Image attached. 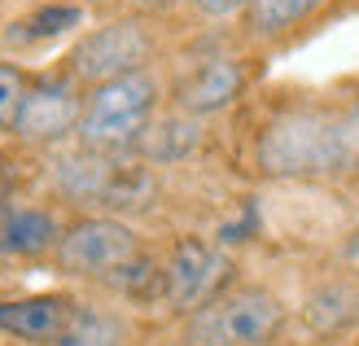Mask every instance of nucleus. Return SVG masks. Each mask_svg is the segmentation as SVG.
<instances>
[{
    "instance_id": "4",
    "label": "nucleus",
    "mask_w": 359,
    "mask_h": 346,
    "mask_svg": "<svg viewBox=\"0 0 359 346\" xmlns=\"http://www.w3.org/2000/svg\"><path fill=\"white\" fill-rule=\"evenodd\" d=\"M57 185L66 197L75 202H93V206H140L149 197V171L123 162L118 154H97V149H79L57 158Z\"/></svg>"
},
{
    "instance_id": "18",
    "label": "nucleus",
    "mask_w": 359,
    "mask_h": 346,
    "mask_svg": "<svg viewBox=\"0 0 359 346\" xmlns=\"http://www.w3.org/2000/svg\"><path fill=\"white\" fill-rule=\"evenodd\" d=\"M13 185H18V175H13V167H9V162H0V211H5V202H9V193H13Z\"/></svg>"
},
{
    "instance_id": "15",
    "label": "nucleus",
    "mask_w": 359,
    "mask_h": 346,
    "mask_svg": "<svg viewBox=\"0 0 359 346\" xmlns=\"http://www.w3.org/2000/svg\"><path fill=\"white\" fill-rule=\"evenodd\" d=\"M79 22H83L79 5H44L31 18H22V22H13L5 31V40L9 44H40V40H53V35H62L70 27H79Z\"/></svg>"
},
{
    "instance_id": "11",
    "label": "nucleus",
    "mask_w": 359,
    "mask_h": 346,
    "mask_svg": "<svg viewBox=\"0 0 359 346\" xmlns=\"http://www.w3.org/2000/svg\"><path fill=\"white\" fill-rule=\"evenodd\" d=\"M62 241V228L48 211H0V254L9 259H31V254H44V250H57Z\"/></svg>"
},
{
    "instance_id": "2",
    "label": "nucleus",
    "mask_w": 359,
    "mask_h": 346,
    "mask_svg": "<svg viewBox=\"0 0 359 346\" xmlns=\"http://www.w3.org/2000/svg\"><path fill=\"white\" fill-rule=\"evenodd\" d=\"M158 105V79L149 70H128L118 79H105L93 88L79 114V145L97 154H128L149 132Z\"/></svg>"
},
{
    "instance_id": "3",
    "label": "nucleus",
    "mask_w": 359,
    "mask_h": 346,
    "mask_svg": "<svg viewBox=\"0 0 359 346\" xmlns=\"http://www.w3.org/2000/svg\"><path fill=\"white\" fill-rule=\"evenodd\" d=\"M285 333V307L259 285L224 289L189 316L184 346H272Z\"/></svg>"
},
{
    "instance_id": "12",
    "label": "nucleus",
    "mask_w": 359,
    "mask_h": 346,
    "mask_svg": "<svg viewBox=\"0 0 359 346\" xmlns=\"http://www.w3.org/2000/svg\"><path fill=\"white\" fill-rule=\"evenodd\" d=\"M197 140H202V127H197L193 114L180 110L175 119L154 123L145 132V140H140V149H145L154 162H180V158H189L197 149Z\"/></svg>"
},
{
    "instance_id": "9",
    "label": "nucleus",
    "mask_w": 359,
    "mask_h": 346,
    "mask_svg": "<svg viewBox=\"0 0 359 346\" xmlns=\"http://www.w3.org/2000/svg\"><path fill=\"white\" fill-rule=\"evenodd\" d=\"M79 302H70L66 294H31V298H0V333L22 338L35 346H53Z\"/></svg>"
},
{
    "instance_id": "6",
    "label": "nucleus",
    "mask_w": 359,
    "mask_h": 346,
    "mask_svg": "<svg viewBox=\"0 0 359 346\" xmlns=\"http://www.w3.org/2000/svg\"><path fill=\"white\" fill-rule=\"evenodd\" d=\"M167 277V307L180 316H193L197 307H206L210 298L224 294V281H228V254L219 246L202 241V237H180L171 259L163 267Z\"/></svg>"
},
{
    "instance_id": "13",
    "label": "nucleus",
    "mask_w": 359,
    "mask_h": 346,
    "mask_svg": "<svg viewBox=\"0 0 359 346\" xmlns=\"http://www.w3.org/2000/svg\"><path fill=\"white\" fill-rule=\"evenodd\" d=\"M123 342H128V324L118 316L101 312V307H75L66 333L53 346H123Z\"/></svg>"
},
{
    "instance_id": "8",
    "label": "nucleus",
    "mask_w": 359,
    "mask_h": 346,
    "mask_svg": "<svg viewBox=\"0 0 359 346\" xmlns=\"http://www.w3.org/2000/svg\"><path fill=\"white\" fill-rule=\"evenodd\" d=\"M79 114H83V101L75 93V79L48 75V79L27 88V101H22V114L13 123V136H22V140H62L66 132H79Z\"/></svg>"
},
{
    "instance_id": "16",
    "label": "nucleus",
    "mask_w": 359,
    "mask_h": 346,
    "mask_svg": "<svg viewBox=\"0 0 359 346\" xmlns=\"http://www.w3.org/2000/svg\"><path fill=\"white\" fill-rule=\"evenodd\" d=\"M27 75L18 66H9V62H0V127L5 132H13V123H18V114H22V101H27Z\"/></svg>"
},
{
    "instance_id": "7",
    "label": "nucleus",
    "mask_w": 359,
    "mask_h": 346,
    "mask_svg": "<svg viewBox=\"0 0 359 346\" xmlns=\"http://www.w3.org/2000/svg\"><path fill=\"white\" fill-rule=\"evenodd\" d=\"M145 58H149V35L136 22H110L79 40V48L70 53V75L97 88L105 79L128 75V70H145L140 66Z\"/></svg>"
},
{
    "instance_id": "1",
    "label": "nucleus",
    "mask_w": 359,
    "mask_h": 346,
    "mask_svg": "<svg viewBox=\"0 0 359 346\" xmlns=\"http://www.w3.org/2000/svg\"><path fill=\"white\" fill-rule=\"evenodd\" d=\"M259 162L267 175H337L359 167V105H298L267 123L259 140Z\"/></svg>"
},
{
    "instance_id": "10",
    "label": "nucleus",
    "mask_w": 359,
    "mask_h": 346,
    "mask_svg": "<svg viewBox=\"0 0 359 346\" xmlns=\"http://www.w3.org/2000/svg\"><path fill=\"white\" fill-rule=\"evenodd\" d=\"M241 88H245V66L237 58H210L206 66H197L193 75L180 84V110L184 114H215V110H224V105H232L241 97Z\"/></svg>"
},
{
    "instance_id": "14",
    "label": "nucleus",
    "mask_w": 359,
    "mask_h": 346,
    "mask_svg": "<svg viewBox=\"0 0 359 346\" xmlns=\"http://www.w3.org/2000/svg\"><path fill=\"white\" fill-rule=\"evenodd\" d=\"M325 0H255L250 5V31L263 35V40H272V35H285L302 27L311 13H320Z\"/></svg>"
},
{
    "instance_id": "17",
    "label": "nucleus",
    "mask_w": 359,
    "mask_h": 346,
    "mask_svg": "<svg viewBox=\"0 0 359 346\" xmlns=\"http://www.w3.org/2000/svg\"><path fill=\"white\" fill-rule=\"evenodd\" d=\"M193 5H197V13H206V18H232V13L250 9L255 0H193Z\"/></svg>"
},
{
    "instance_id": "5",
    "label": "nucleus",
    "mask_w": 359,
    "mask_h": 346,
    "mask_svg": "<svg viewBox=\"0 0 359 346\" xmlns=\"http://www.w3.org/2000/svg\"><path fill=\"white\" fill-rule=\"evenodd\" d=\"M140 254V237L123 220L110 215H93L79 220L62 232L57 241V267L66 277H93V281H110L118 267H128Z\"/></svg>"
},
{
    "instance_id": "19",
    "label": "nucleus",
    "mask_w": 359,
    "mask_h": 346,
    "mask_svg": "<svg viewBox=\"0 0 359 346\" xmlns=\"http://www.w3.org/2000/svg\"><path fill=\"white\" fill-rule=\"evenodd\" d=\"M346 254H355V259H359V220H355V232H351V241H346Z\"/></svg>"
}]
</instances>
